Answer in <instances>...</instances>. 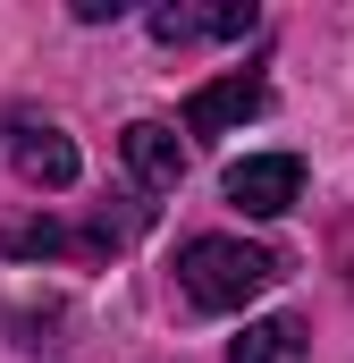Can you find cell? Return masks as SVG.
<instances>
[{"label":"cell","mask_w":354,"mask_h":363,"mask_svg":"<svg viewBox=\"0 0 354 363\" xmlns=\"http://www.w3.org/2000/svg\"><path fill=\"white\" fill-rule=\"evenodd\" d=\"M118 152H127V169H135L144 194H177V178H185V144H177V127L135 118V127L118 135Z\"/></svg>","instance_id":"cell-3"},{"label":"cell","mask_w":354,"mask_h":363,"mask_svg":"<svg viewBox=\"0 0 354 363\" xmlns=\"http://www.w3.org/2000/svg\"><path fill=\"white\" fill-rule=\"evenodd\" d=\"M219 194H228L236 211H253V220H278V211H295V194H304V161H295V152H253V161H228Z\"/></svg>","instance_id":"cell-2"},{"label":"cell","mask_w":354,"mask_h":363,"mask_svg":"<svg viewBox=\"0 0 354 363\" xmlns=\"http://www.w3.org/2000/svg\"><path fill=\"white\" fill-rule=\"evenodd\" d=\"M8 152H17V169H25V178H34V186H51V194H59V186H76V144H68L51 118H17Z\"/></svg>","instance_id":"cell-5"},{"label":"cell","mask_w":354,"mask_h":363,"mask_svg":"<svg viewBox=\"0 0 354 363\" xmlns=\"http://www.w3.org/2000/svg\"><path fill=\"white\" fill-rule=\"evenodd\" d=\"M262 110V77H219V85H202V93H185V135H228V127H245Z\"/></svg>","instance_id":"cell-4"},{"label":"cell","mask_w":354,"mask_h":363,"mask_svg":"<svg viewBox=\"0 0 354 363\" xmlns=\"http://www.w3.org/2000/svg\"><path fill=\"white\" fill-rule=\"evenodd\" d=\"M270 279H278L270 245H245V237H185L177 245V287L194 313H245Z\"/></svg>","instance_id":"cell-1"},{"label":"cell","mask_w":354,"mask_h":363,"mask_svg":"<svg viewBox=\"0 0 354 363\" xmlns=\"http://www.w3.org/2000/svg\"><path fill=\"white\" fill-rule=\"evenodd\" d=\"M152 34L161 43H202L211 34V9H152Z\"/></svg>","instance_id":"cell-7"},{"label":"cell","mask_w":354,"mask_h":363,"mask_svg":"<svg viewBox=\"0 0 354 363\" xmlns=\"http://www.w3.org/2000/svg\"><path fill=\"white\" fill-rule=\"evenodd\" d=\"M236 34H253V0H228V9H211V43H236Z\"/></svg>","instance_id":"cell-8"},{"label":"cell","mask_w":354,"mask_h":363,"mask_svg":"<svg viewBox=\"0 0 354 363\" xmlns=\"http://www.w3.org/2000/svg\"><path fill=\"white\" fill-rule=\"evenodd\" d=\"M228 363H304V321H295V313L245 321V330L228 338Z\"/></svg>","instance_id":"cell-6"}]
</instances>
